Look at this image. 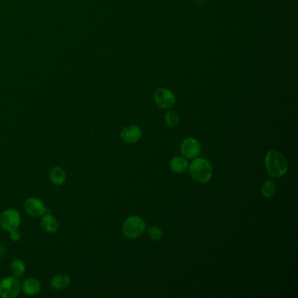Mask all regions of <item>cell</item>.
<instances>
[{"label": "cell", "mask_w": 298, "mask_h": 298, "mask_svg": "<svg viewBox=\"0 0 298 298\" xmlns=\"http://www.w3.org/2000/svg\"><path fill=\"white\" fill-rule=\"evenodd\" d=\"M265 166L271 177L280 178L286 173L288 162L282 153L276 150H269L265 157Z\"/></svg>", "instance_id": "cell-1"}, {"label": "cell", "mask_w": 298, "mask_h": 298, "mask_svg": "<svg viewBox=\"0 0 298 298\" xmlns=\"http://www.w3.org/2000/svg\"><path fill=\"white\" fill-rule=\"evenodd\" d=\"M189 173L193 180L204 184L212 178V165L204 158H196L189 166Z\"/></svg>", "instance_id": "cell-2"}, {"label": "cell", "mask_w": 298, "mask_h": 298, "mask_svg": "<svg viewBox=\"0 0 298 298\" xmlns=\"http://www.w3.org/2000/svg\"><path fill=\"white\" fill-rule=\"evenodd\" d=\"M146 228V222L143 219L138 216H131L126 219L122 224V234L129 239L138 238L142 236Z\"/></svg>", "instance_id": "cell-3"}, {"label": "cell", "mask_w": 298, "mask_h": 298, "mask_svg": "<svg viewBox=\"0 0 298 298\" xmlns=\"http://www.w3.org/2000/svg\"><path fill=\"white\" fill-rule=\"evenodd\" d=\"M21 284L17 277L10 276L0 282V298H14L20 295Z\"/></svg>", "instance_id": "cell-4"}, {"label": "cell", "mask_w": 298, "mask_h": 298, "mask_svg": "<svg viewBox=\"0 0 298 298\" xmlns=\"http://www.w3.org/2000/svg\"><path fill=\"white\" fill-rule=\"evenodd\" d=\"M20 221V213L14 209H8L0 216V226L5 231L12 232L18 229Z\"/></svg>", "instance_id": "cell-5"}, {"label": "cell", "mask_w": 298, "mask_h": 298, "mask_svg": "<svg viewBox=\"0 0 298 298\" xmlns=\"http://www.w3.org/2000/svg\"><path fill=\"white\" fill-rule=\"evenodd\" d=\"M154 100L162 109H170L175 104L176 97L173 92L165 88H161L154 93Z\"/></svg>", "instance_id": "cell-6"}, {"label": "cell", "mask_w": 298, "mask_h": 298, "mask_svg": "<svg viewBox=\"0 0 298 298\" xmlns=\"http://www.w3.org/2000/svg\"><path fill=\"white\" fill-rule=\"evenodd\" d=\"M24 208L26 212L31 217H41L47 212V208L41 200L38 198H29L25 201Z\"/></svg>", "instance_id": "cell-7"}, {"label": "cell", "mask_w": 298, "mask_h": 298, "mask_svg": "<svg viewBox=\"0 0 298 298\" xmlns=\"http://www.w3.org/2000/svg\"><path fill=\"white\" fill-rule=\"evenodd\" d=\"M181 152L186 158L189 159L195 158L200 155V143L194 138H190L185 139L181 145Z\"/></svg>", "instance_id": "cell-8"}, {"label": "cell", "mask_w": 298, "mask_h": 298, "mask_svg": "<svg viewBox=\"0 0 298 298\" xmlns=\"http://www.w3.org/2000/svg\"><path fill=\"white\" fill-rule=\"evenodd\" d=\"M121 139L126 144H135L140 140L141 129L136 125L127 126L121 132Z\"/></svg>", "instance_id": "cell-9"}, {"label": "cell", "mask_w": 298, "mask_h": 298, "mask_svg": "<svg viewBox=\"0 0 298 298\" xmlns=\"http://www.w3.org/2000/svg\"><path fill=\"white\" fill-rule=\"evenodd\" d=\"M40 224L44 230L47 233L54 234L58 230V221L56 220V218L50 213H47V212L42 215Z\"/></svg>", "instance_id": "cell-10"}, {"label": "cell", "mask_w": 298, "mask_h": 298, "mask_svg": "<svg viewBox=\"0 0 298 298\" xmlns=\"http://www.w3.org/2000/svg\"><path fill=\"white\" fill-rule=\"evenodd\" d=\"M21 289L25 294L35 296L41 290V285L37 279L28 278L24 281Z\"/></svg>", "instance_id": "cell-11"}, {"label": "cell", "mask_w": 298, "mask_h": 298, "mask_svg": "<svg viewBox=\"0 0 298 298\" xmlns=\"http://www.w3.org/2000/svg\"><path fill=\"white\" fill-rule=\"evenodd\" d=\"M70 281V277L67 274H60V275H55L51 279L50 286L55 291H61V290L66 289L69 285Z\"/></svg>", "instance_id": "cell-12"}, {"label": "cell", "mask_w": 298, "mask_h": 298, "mask_svg": "<svg viewBox=\"0 0 298 298\" xmlns=\"http://www.w3.org/2000/svg\"><path fill=\"white\" fill-rule=\"evenodd\" d=\"M188 167V162L183 157H174L170 162V168L175 173H183Z\"/></svg>", "instance_id": "cell-13"}, {"label": "cell", "mask_w": 298, "mask_h": 298, "mask_svg": "<svg viewBox=\"0 0 298 298\" xmlns=\"http://www.w3.org/2000/svg\"><path fill=\"white\" fill-rule=\"evenodd\" d=\"M50 179L55 185H61L66 180V174L60 167L52 169L50 173Z\"/></svg>", "instance_id": "cell-14"}, {"label": "cell", "mask_w": 298, "mask_h": 298, "mask_svg": "<svg viewBox=\"0 0 298 298\" xmlns=\"http://www.w3.org/2000/svg\"><path fill=\"white\" fill-rule=\"evenodd\" d=\"M10 268L12 275L17 278L22 276L26 272V265L22 260H13L10 264Z\"/></svg>", "instance_id": "cell-15"}, {"label": "cell", "mask_w": 298, "mask_h": 298, "mask_svg": "<svg viewBox=\"0 0 298 298\" xmlns=\"http://www.w3.org/2000/svg\"><path fill=\"white\" fill-rule=\"evenodd\" d=\"M276 192V186L272 180L265 181L262 185V194L265 198H272Z\"/></svg>", "instance_id": "cell-16"}, {"label": "cell", "mask_w": 298, "mask_h": 298, "mask_svg": "<svg viewBox=\"0 0 298 298\" xmlns=\"http://www.w3.org/2000/svg\"><path fill=\"white\" fill-rule=\"evenodd\" d=\"M165 120L166 124H167L169 127H171V128H175V127H177V126L179 124V122H180L179 116L178 113H176L175 111H173V110H170V111H168V112L166 113Z\"/></svg>", "instance_id": "cell-17"}, {"label": "cell", "mask_w": 298, "mask_h": 298, "mask_svg": "<svg viewBox=\"0 0 298 298\" xmlns=\"http://www.w3.org/2000/svg\"><path fill=\"white\" fill-rule=\"evenodd\" d=\"M148 234L151 239L154 240H159L163 237V233L161 231L160 228L156 226H152L148 229Z\"/></svg>", "instance_id": "cell-18"}, {"label": "cell", "mask_w": 298, "mask_h": 298, "mask_svg": "<svg viewBox=\"0 0 298 298\" xmlns=\"http://www.w3.org/2000/svg\"><path fill=\"white\" fill-rule=\"evenodd\" d=\"M10 233H11V235H10V238H11L12 241L17 242V241H19V240L21 239L20 233V232L18 231L17 229H16V230H13V231L10 232Z\"/></svg>", "instance_id": "cell-19"}, {"label": "cell", "mask_w": 298, "mask_h": 298, "mask_svg": "<svg viewBox=\"0 0 298 298\" xmlns=\"http://www.w3.org/2000/svg\"><path fill=\"white\" fill-rule=\"evenodd\" d=\"M4 254H5V247L3 244L0 243V258L4 257Z\"/></svg>", "instance_id": "cell-20"}, {"label": "cell", "mask_w": 298, "mask_h": 298, "mask_svg": "<svg viewBox=\"0 0 298 298\" xmlns=\"http://www.w3.org/2000/svg\"><path fill=\"white\" fill-rule=\"evenodd\" d=\"M0 234H1V226H0Z\"/></svg>", "instance_id": "cell-21"}]
</instances>
